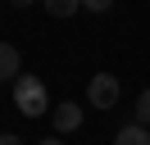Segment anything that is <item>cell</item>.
<instances>
[{"label":"cell","mask_w":150,"mask_h":145,"mask_svg":"<svg viewBox=\"0 0 150 145\" xmlns=\"http://www.w3.org/2000/svg\"><path fill=\"white\" fill-rule=\"evenodd\" d=\"M118 77H114V72H96L91 82H86V104L91 109H114L118 104Z\"/></svg>","instance_id":"2"},{"label":"cell","mask_w":150,"mask_h":145,"mask_svg":"<svg viewBox=\"0 0 150 145\" xmlns=\"http://www.w3.org/2000/svg\"><path fill=\"white\" fill-rule=\"evenodd\" d=\"M0 145H23L18 136H9V132H0Z\"/></svg>","instance_id":"9"},{"label":"cell","mask_w":150,"mask_h":145,"mask_svg":"<svg viewBox=\"0 0 150 145\" xmlns=\"http://www.w3.org/2000/svg\"><path fill=\"white\" fill-rule=\"evenodd\" d=\"M82 9H86V14H109L114 0H82Z\"/></svg>","instance_id":"8"},{"label":"cell","mask_w":150,"mask_h":145,"mask_svg":"<svg viewBox=\"0 0 150 145\" xmlns=\"http://www.w3.org/2000/svg\"><path fill=\"white\" fill-rule=\"evenodd\" d=\"M114 145H150V127H141V122H127V127H118Z\"/></svg>","instance_id":"5"},{"label":"cell","mask_w":150,"mask_h":145,"mask_svg":"<svg viewBox=\"0 0 150 145\" xmlns=\"http://www.w3.org/2000/svg\"><path fill=\"white\" fill-rule=\"evenodd\" d=\"M9 5H14V9H28V5H37V0H9Z\"/></svg>","instance_id":"10"},{"label":"cell","mask_w":150,"mask_h":145,"mask_svg":"<svg viewBox=\"0 0 150 145\" xmlns=\"http://www.w3.org/2000/svg\"><path fill=\"white\" fill-rule=\"evenodd\" d=\"M50 122H55V132H59V136L77 132V127H82V104H73V100L55 104V109H50Z\"/></svg>","instance_id":"3"},{"label":"cell","mask_w":150,"mask_h":145,"mask_svg":"<svg viewBox=\"0 0 150 145\" xmlns=\"http://www.w3.org/2000/svg\"><path fill=\"white\" fill-rule=\"evenodd\" d=\"M14 109H18L23 118H41V113H50V95H46V86H41V77L23 72V77L14 82Z\"/></svg>","instance_id":"1"},{"label":"cell","mask_w":150,"mask_h":145,"mask_svg":"<svg viewBox=\"0 0 150 145\" xmlns=\"http://www.w3.org/2000/svg\"><path fill=\"white\" fill-rule=\"evenodd\" d=\"M18 77H23V54H18V45L0 41V82H18Z\"/></svg>","instance_id":"4"},{"label":"cell","mask_w":150,"mask_h":145,"mask_svg":"<svg viewBox=\"0 0 150 145\" xmlns=\"http://www.w3.org/2000/svg\"><path fill=\"white\" fill-rule=\"evenodd\" d=\"M41 5H46L50 18H73L77 9H82V0H41Z\"/></svg>","instance_id":"6"},{"label":"cell","mask_w":150,"mask_h":145,"mask_svg":"<svg viewBox=\"0 0 150 145\" xmlns=\"http://www.w3.org/2000/svg\"><path fill=\"white\" fill-rule=\"evenodd\" d=\"M37 145H64V141H59V136H46V141H37Z\"/></svg>","instance_id":"11"},{"label":"cell","mask_w":150,"mask_h":145,"mask_svg":"<svg viewBox=\"0 0 150 145\" xmlns=\"http://www.w3.org/2000/svg\"><path fill=\"white\" fill-rule=\"evenodd\" d=\"M132 113H137V122H141V127H150V86L137 95V109H132Z\"/></svg>","instance_id":"7"}]
</instances>
